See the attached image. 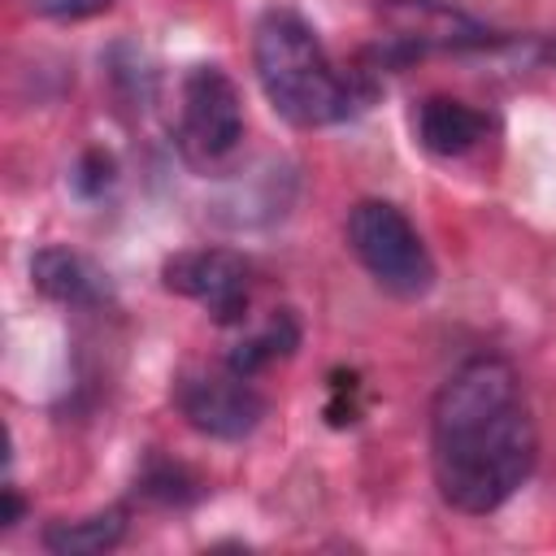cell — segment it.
<instances>
[{
	"label": "cell",
	"instance_id": "9",
	"mask_svg": "<svg viewBox=\"0 0 556 556\" xmlns=\"http://www.w3.org/2000/svg\"><path fill=\"white\" fill-rule=\"evenodd\" d=\"M30 278H35V287H39L48 300H56V304L96 308V304L109 300L104 274H100L87 256H78V252H70V248H39L35 261H30Z\"/></svg>",
	"mask_w": 556,
	"mask_h": 556
},
{
	"label": "cell",
	"instance_id": "10",
	"mask_svg": "<svg viewBox=\"0 0 556 556\" xmlns=\"http://www.w3.org/2000/svg\"><path fill=\"white\" fill-rule=\"evenodd\" d=\"M122 534H126V513L104 508V513H91L78 521H52L43 530V547L56 556H96V552L117 547Z\"/></svg>",
	"mask_w": 556,
	"mask_h": 556
},
{
	"label": "cell",
	"instance_id": "5",
	"mask_svg": "<svg viewBox=\"0 0 556 556\" xmlns=\"http://www.w3.org/2000/svg\"><path fill=\"white\" fill-rule=\"evenodd\" d=\"M174 408L182 421L208 439H243L265 417V395L252 378L226 369H187L174 382Z\"/></svg>",
	"mask_w": 556,
	"mask_h": 556
},
{
	"label": "cell",
	"instance_id": "12",
	"mask_svg": "<svg viewBox=\"0 0 556 556\" xmlns=\"http://www.w3.org/2000/svg\"><path fill=\"white\" fill-rule=\"evenodd\" d=\"M139 491L156 504H187L200 495V482L191 478V469H182L165 456H148V465L139 469Z\"/></svg>",
	"mask_w": 556,
	"mask_h": 556
},
{
	"label": "cell",
	"instance_id": "1",
	"mask_svg": "<svg viewBox=\"0 0 556 556\" xmlns=\"http://www.w3.org/2000/svg\"><path fill=\"white\" fill-rule=\"evenodd\" d=\"M539 434L521 378L500 356H473L430 404V469L439 495L469 517L508 504L534 473Z\"/></svg>",
	"mask_w": 556,
	"mask_h": 556
},
{
	"label": "cell",
	"instance_id": "11",
	"mask_svg": "<svg viewBox=\"0 0 556 556\" xmlns=\"http://www.w3.org/2000/svg\"><path fill=\"white\" fill-rule=\"evenodd\" d=\"M295 343H300V326H295V317H291L287 308H278V313H274L256 334H248L243 343H235V348H230L226 365H230L235 374L252 378V374H261L265 365H274L278 356H291V352H295Z\"/></svg>",
	"mask_w": 556,
	"mask_h": 556
},
{
	"label": "cell",
	"instance_id": "7",
	"mask_svg": "<svg viewBox=\"0 0 556 556\" xmlns=\"http://www.w3.org/2000/svg\"><path fill=\"white\" fill-rule=\"evenodd\" d=\"M391 22H395V30L387 35L382 56H395V61H408L413 52H426V48H460V43L486 39L482 26H473L469 17H460L443 4H430V0L391 4Z\"/></svg>",
	"mask_w": 556,
	"mask_h": 556
},
{
	"label": "cell",
	"instance_id": "2",
	"mask_svg": "<svg viewBox=\"0 0 556 556\" xmlns=\"http://www.w3.org/2000/svg\"><path fill=\"white\" fill-rule=\"evenodd\" d=\"M252 65L265 100L291 126H330L361 109V87L321 48L295 9H265L252 30Z\"/></svg>",
	"mask_w": 556,
	"mask_h": 556
},
{
	"label": "cell",
	"instance_id": "14",
	"mask_svg": "<svg viewBox=\"0 0 556 556\" xmlns=\"http://www.w3.org/2000/svg\"><path fill=\"white\" fill-rule=\"evenodd\" d=\"M26 4H30V13L52 17V22H83V17L113 9V0H26Z\"/></svg>",
	"mask_w": 556,
	"mask_h": 556
},
{
	"label": "cell",
	"instance_id": "3",
	"mask_svg": "<svg viewBox=\"0 0 556 556\" xmlns=\"http://www.w3.org/2000/svg\"><path fill=\"white\" fill-rule=\"evenodd\" d=\"M348 248L391 295L417 300L434 287V261L417 226L387 200H361L348 213Z\"/></svg>",
	"mask_w": 556,
	"mask_h": 556
},
{
	"label": "cell",
	"instance_id": "4",
	"mask_svg": "<svg viewBox=\"0 0 556 556\" xmlns=\"http://www.w3.org/2000/svg\"><path fill=\"white\" fill-rule=\"evenodd\" d=\"M243 139V100L222 65H191L178 87V152L208 169Z\"/></svg>",
	"mask_w": 556,
	"mask_h": 556
},
{
	"label": "cell",
	"instance_id": "13",
	"mask_svg": "<svg viewBox=\"0 0 556 556\" xmlns=\"http://www.w3.org/2000/svg\"><path fill=\"white\" fill-rule=\"evenodd\" d=\"M109 187H113V156L100 152V148H91V152L74 165V191H78L83 200H96V195H104Z\"/></svg>",
	"mask_w": 556,
	"mask_h": 556
},
{
	"label": "cell",
	"instance_id": "6",
	"mask_svg": "<svg viewBox=\"0 0 556 556\" xmlns=\"http://www.w3.org/2000/svg\"><path fill=\"white\" fill-rule=\"evenodd\" d=\"M165 287L195 300L217 326H235L252 300V265L226 248H191L165 261Z\"/></svg>",
	"mask_w": 556,
	"mask_h": 556
},
{
	"label": "cell",
	"instance_id": "15",
	"mask_svg": "<svg viewBox=\"0 0 556 556\" xmlns=\"http://www.w3.org/2000/svg\"><path fill=\"white\" fill-rule=\"evenodd\" d=\"M17 517H22V500H17L13 486H4V526H13Z\"/></svg>",
	"mask_w": 556,
	"mask_h": 556
},
{
	"label": "cell",
	"instance_id": "8",
	"mask_svg": "<svg viewBox=\"0 0 556 556\" xmlns=\"http://www.w3.org/2000/svg\"><path fill=\"white\" fill-rule=\"evenodd\" d=\"M413 130H417V143L426 152L465 156L469 148H478L486 139V113H478L473 104H465L456 96H430L417 104Z\"/></svg>",
	"mask_w": 556,
	"mask_h": 556
}]
</instances>
